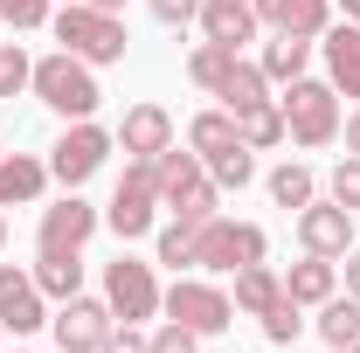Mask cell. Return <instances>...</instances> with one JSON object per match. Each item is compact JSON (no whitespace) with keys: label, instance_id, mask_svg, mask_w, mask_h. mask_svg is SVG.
<instances>
[{"label":"cell","instance_id":"cell-1","mask_svg":"<svg viewBox=\"0 0 360 353\" xmlns=\"http://www.w3.org/2000/svg\"><path fill=\"white\" fill-rule=\"evenodd\" d=\"M28 90L42 97V104L63 118V125H77V118H90V111L104 104V90H97V70H90L84 56H70V49L42 56V63H35V77H28Z\"/></svg>","mask_w":360,"mask_h":353},{"label":"cell","instance_id":"cell-2","mask_svg":"<svg viewBox=\"0 0 360 353\" xmlns=\"http://www.w3.org/2000/svg\"><path fill=\"white\" fill-rule=\"evenodd\" d=\"M277 104H284V139H291V146L319 153V146L340 139V90L326 84V77H298V84H284Z\"/></svg>","mask_w":360,"mask_h":353},{"label":"cell","instance_id":"cell-3","mask_svg":"<svg viewBox=\"0 0 360 353\" xmlns=\"http://www.w3.org/2000/svg\"><path fill=\"white\" fill-rule=\"evenodd\" d=\"M270 257V236L257 222H229V215H208L194 229V270H215V277H236L243 264H264Z\"/></svg>","mask_w":360,"mask_h":353},{"label":"cell","instance_id":"cell-4","mask_svg":"<svg viewBox=\"0 0 360 353\" xmlns=\"http://www.w3.org/2000/svg\"><path fill=\"white\" fill-rule=\"evenodd\" d=\"M49 28H56V42L70 56H84L90 70H104V63L125 56V21L118 14H97L84 0H63V14H49Z\"/></svg>","mask_w":360,"mask_h":353},{"label":"cell","instance_id":"cell-5","mask_svg":"<svg viewBox=\"0 0 360 353\" xmlns=\"http://www.w3.org/2000/svg\"><path fill=\"white\" fill-rule=\"evenodd\" d=\"M160 312H167V319H180L187 333H201V340H215V333H229V326H236V298H229L222 284H208L201 270L174 277V284L160 291Z\"/></svg>","mask_w":360,"mask_h":353},{"label":"cell","instance_id":"cell-6","mask_svg":"<svg viewBox=\"0 0 360 353\" xmlns=\"http://www.w3.org/2000/svg\"><path fill=\"white\" fill-rule=\"evenodd\" d=\"M111 146L118 132H104L97 118H77V125H63V139L49 146V180H63V187H84L104 160H111Z\"/></svg>","mask_w":360,"mask_h":353},{"label":"cell","instance_id":"cell-7","mask_svg":"<svg viewBox=\"0 0 360 353\" xmlns=\"http://www.w3.org/2000/svg\"><path fill=\"white\" fill-rule=\"evenodd\" d=\"M104 222H111L125 243H139V236H153V229H160V187H153V160H132V167H125V180H118V194H111Z\"/></svg>","mask_w":360,"mask_h":353},{"label":"cell","instance_id":"cell-8","mask_svg":"<svg viewBox=\"0 0 360 353\" xmlns=\"http://www.w3.org/2000/svg\"><path fill=\"white\" fill-rule=\"evenodd\" d=\"M104 305H111V319H125V326L153 319L160 312V277H153V264H139V257L104 264Z\"/></svg>","mask_w":360,"mask_h":353},{"label":"cell","instance_id":"cell-9","mask_svg":"<svg viewBox=\"0 0 360 353\" xmlns=\"http://www.w3.org/2000/svg\"><path fill=\"white\" fill-rule=\"evenodd\" d=\"M111 326H118L111 305H104V298H84V291L49 312V333H56V347H63V353H97L104 340H111Z\"/></svg>","mask_w":360,"mask_h":353},{"label":"cell","instance_id":"cell-10","mask_svg":"<svg viewBox=\"0 0 360 353\" xmlns=\"http://www.w3.org/2000/svg\"><path fill=\"white\" fill-rule=\"evenodd\" d=\"M49 326V298H42V284H35V270H21V264H0V333H42Z\"/></svg>","mask_w":360,"mask_h":353},{"label":"cell","instance_id":"cell-11","mask_svg":"<svg viewBox=\"0 0 360 353\" xmlns=\"http://www.w3.org/2000/svg\"><path fill=\"white\" fill-rule=\"evenodd\" d=\"M97 208H90L77 187H63V201H49L42 208V229H35V250H84L90 236H97Z\"/></svg>","mask_w":360,"mask_h":353},{"label":"cell","instance_id":"cell-12","mask_svg":"<svg viewBox=\"0 0 360 353\" xmlns=\"http://www.w3.org/2000/svg\"><path fill=\"white\" fill-rule=\"evenodd\" d=\"M298 243L312 250V257H347L354 250V215L326 194V201H305L298 208Z\"/></svg>","mask_w":360,"mask_h":353},{"label":"cell","instance_id":"cell-13","mask_svg":"<svg viewBox=\"0 0 360 353\" xmlns=\"http://www.w3.org/2000/svg\"><path fill=\"white\" fill-rule=\"evenodd\" d=\"M250 7H257V21H264L270 35H305V42H319L333 28V0H250Z\"/></svg>","mask_w":360,"mask_h":353},{"label":"cell","instance_id":"cell-14","mask_svg":"<svg viewBox=\"0 0 360 353\" xmlns=\"http://www.w3.org/2000/svg\"><path fill=\"white\" fill-rule=\"evenodd\" d=\"M319 56H326V84L340 97H360V28L354 21H333L319 35Z\"/></svg>","mask_w":360,"mask_h":353},{"label":"cell","instance_id":"cell-15","mask_svg":"<svg viewBox=\"0 0 360 353\" xmlns=\"http://www.w3.org/2000/svg\"><path fill=\"white\" fill-rule=\"evenodd\" d=\"M118 146H125L132 160H160V153L174 146V118H167V104H132L125 125H118Z\"/></svg>","mask_w":360,"mask_h":353},{"label":"cell","instance_id":"cell-16","mask_svg":"<svg viewBox=\"0 0 360 353\" xmlns=\"http://www.w3.org/2000/svg\"><path fill=\"white\" fill-rule=\"evenodd\" d=\"M194 21H201V35H208V42H229V49L257 42V28H264L250 0H201V14H194Z\"/></svg>","mask_w":360,"mask_h":353},{"label":"cell","instance_id":"cell-17","mask_svg":"<svg viewBox=\"0 0 360 353\" xmlns=\"http://www.w3.org/2000/svg\"><path fill=\"white\" fill-rule=\"evenodd\" d=\"M49 187V160L35 153H0V208H28Z\"/></svg>","mask_w":360,"mask_h":353},{"label":"cell","instance_id":"cell-18","mask_svg":"<svg viewBox=\"0 0 360 353\" xmlns=\"http://www.w3.org/2000/svg\"><path fill=\"white\" fill-rule=\"evenodd\" d=\"M35 284H42L49 305L77 298L84 291V250H35Z\"/></svg>","mask_w":360,"mask_h":353},{"label":"cell","instance_id":"cell-19","mask_svg":"<svg viewBox=\"0 0 360 353\" xmlns=\"http://www.w3.org/2000/svg\"><path fill=\"white\" fill-rule=\"evenodd\" d=\"M340 291V257H312L305 250V264L284 270V298H298V305H326Z\"/></svg>","mask_w":360,"mask_h":353},{"label":"cell","instance_id":"cell-20","mask_svg":"<svg viewBox=\"0 0 360 353\" xmlns=\"http://www.w3.org/2000/svg\"><path fill=\"white\" fill-rule=\"evenodd\" d=\"M305 63H312V42H305V35H270L264 56H257V70H264L270 84H298Z\"/></svg>","mask_w":360,"mask_h":353},{"label":"cell","instance_id":"cell-21","mask_svg":"<svg viewBox=\"0 0 360 353\" xmlns=\"http://www.w3.org/2000/svg\"><path fill=\"white\" fill-rule=\"evenodd\" d=\"M312 326H319L326 347H360V298H354V291H333V298L319 305Z\"/></svg>","mask_w":360,"mask_h":353},{"label":"cell","instance_id":"cell-22","mask_svg":"<svg viewBox=\"0 0 360 353\" xmlns=\"http://www.w3.org/2000/svg\"><path fill=\"white\" fill-rule=\"evenodd\" d=\"M277 298H284V277H277L270 264H243V270H236V312L264 319V312L277 305Z\"/></svg>","mask_w":360,"mask_h":353},{"label":"cell","instance_id":"cell-23","mask_svg":"<svg viewBox=\"0 0 360 353\" xmlns=\"http://www.w3.org/2000/svg\"><path fill=\"white\" fill-rule=\"evenodd\" d=\"M201 174H208V167H201V153H194V146H187V153H180V146H167V153L153 160V187H160V208L174 201L187 180H201Z\"/></svg>","mask_w":360,"mask_h":353},{"label":"cell","instance_id":"cell-24","mask_svg":"<svg viewBox=\"0 0 360 353\" xmlns=\"http://www.w3.org/2000/svg\"><path fill=\"white\" fill-rule=\"evenodd\" d=\"M215 97H222V111H257V104H270V77L257 70V63H236Z\"/></svg>","mask_w":360,"mask_h":353},{"label":"cell","instance_id":"cell-25","mask_svg":"<svg viewBox=\"0 0 360 353\" xmlns=\"http://www.w3.org/2000/svg\"><path fill=\"white\" fill-rule=\"evenodd\" d=\"M270 201L298 215L305 201H319V174H312V167H305V160H284V167L270 174Z\"/></svg>","mask_w":360,"mask_h":353},{"label":"cell","instance_id":"cell-26","mask_svg":"<svg viewBox=\"0 0 360 353\" xmlns=\"http://www.w3.org/2000/svg\"><path fill=\"white\" fill-rule=\"evenodd\" d=\"M236 132H243V146H250V153L284 146V104L270 97V104H257V111H236Z\"/></svg>","mask_w":360,"mask_h":353},{"label":"cell","instance_id":"cell-27","mask_svg":"<svg viewBox=\"0 0 360 353\" xmlns=\"http://www.w3.org/2000/svg\"><path fill=\"white\" fill-rule=\"evenodd\" d=\"M167 215H174V222H194V229H201L208 215H222V187H215L208 174H201V180H187L174 201H167Z\"/></svg>","mask_w":360,"mask_h":353},{"label":"cell","instance_id":"cell-28","mask_svg":"<svg viewBox=\"0 0 360 353\" xmlns=\"http://www.w3.org/2000/svg\"><path fill=\"white\" fill-rule=\"evenodd\" d=\"M243 63V49H229V42H194V56H187V77L201 90H222V77Z\"/></svg>","mask_w":360,"mask_h":353},{"label":"cell","instance_id":"cell-29","mask_svg":"<svg viewBox=\"0 0 360 353\" xmlns=\"http://www.w3.org/2000/svg\"><path fill=\"white\" fill-rule=\"evenodd\" d=\"M187 146L208 160V153H229V146H243V132H236V111H201L194 125H187Z\"/></svg>","mask_w":360,"mask_h":353},{"label":"cell","instance_id":"cell-30","mask_svg":"<svg viewBox=\"0 0 360 353\" xmlns=\"http://www.w3.org/2000/svg\"><path fill=\"white\" fill-rule=\"evenodd\" d=\"M201 167H208L215 187H250V180H257V153H250V146H229V153H208Z\"/></svg>","mask_w":360,"mask_h":353},{"label":"cell","instance_id":"cell-31","mask_svg":"<svg viewBox=\"0 0 360 353\" xmlns=\"http://www.w3.org/2000/svg\"><path fill=\"white\" fill-rule=\"evenodd\" d=\"M298 333H305V305H298V298H277V305L264 312V340L270 347H291Z\"/></svg>","mask_w":360,"mask_h":353},{"label":"cell","instance_id":"cell-32","mask_svg":"<svg viewBox=\"0 0 360 353\" xmlns=\"http://www.w3.org/2000/svg\"><path fill=\"white\" fill-rule=\"evenodd\" d=\"M153 250H160V264L194 270V222H167V229L153 236Z\"/></svg>","mask_w":360,"mask_h":353},{"label":"cell","instance_id":"cell-33","mask_svg":"<svg viewBox=\"0 0 360 353\" xmlns=\"http://www.w3.org/2000/svg\"><path fill=\"white\" fill-rule=\"evenodd\" d=\"M28 77H35V56H28L21 42H0V97L28 90Z\"/></svg>","mask_w":360,"mask_h":353},{"label":"cell","instance_id":"cell-34","mask_svg":"<svg viewBox=\"0 0 360 353\" xmlns=\"http://www.w3.org/2000/svg\"><path fill=\"white\" fill-rule=\"evenodd\" d=\"M326 194H333V201H340L347 215H360V160H354V153H347V160L333 167V180H326Z\"/></svg>","mask_w":360,"mask_h":353},{"label":"cell","instance_id":"cell-35","mask_svg":"<svg viewBox=\"0 0 360 353\" xmlns=\"http://www.w3.org/2000/svg\"><path fill=\"white\" fill-rule=\"evenodd\" d=\"M153 353H201V333H187L180 319H167V326L153 333Z\"/></svg>","mask_w":360,"mask_h":353},{"label":"cell","instance_id":"cell-36","mask_svg":"<svg viewBox=\"0 0 360 353\" xmlns=\"http://www.w3.org/2000/svg\"><path fill=\"white\" fill-rule=\"evenodd\" d=\"M0 21H14V28L28 35V28H42V21H49V0H0Z\"/></svg>","mask_w":360,"mask_h":353},{"label":"cell","instance_id":"cell-37","mask_svg":"<svg viewBox=\"0 0 360 353\" xmlns=\"http://www.w3.org/2000/svg\"><path fill=\"white\" fill-rule=\"evenodd\" d=\"M97 353H153V333H139V326L118 319V326H111V340H104Z\"/></svg>","mask_w":360,"mask_h":353},{"label":"cell","instance_id":"cell-38","mask_svg":"<svg viewBox=\"0 0 360 353\" xmlns=\"http://www.w3.org/2000/svg\"><path fill=\"white\" fill-rule=\"evenodd\" d=\"M153 7V21H167V28H187L194 14H201V0H146Z\"/></svg>","mask_w":360,"mask_h":353},{"label":"cell","instance_id":"cell-39","mask_svg":"<svg viewBox=\"0 0 360 353\" xmlns=\"http://www.w3.org/2000/svg\"><path fill=\"white\" fill-rule=\"evenodd\" d=\"M340 277H347V291L360 298V250H347V257H340Z\"/></svg>","mask_w":360,"mask_h":353},{"label":"cell","instance_id":"cell-40","mask_svg":"<svg viewBox=\"0 0 360 353\" xmlns=\"http://www.w3.org/2000/svg\"><path fill=\"white\" fill-rule=\"evenodd\" d=\"M340 139H347V153L360 160V111H354V118H340Z\"/></svg>","mask_w":360,"mask_h":353},{"label":"cell","instance_id":"cell-41","mask_svg":"<svg viewBox=\"0 0 360 353\" xmlns=\"http://www.w3.org/2000/svg\"><path fill=\"white\" fill-rule=\"evenodd\" d=\"M84 7H97V14H125V0H84Z\"/></svg>","mask_w":360,"mask_h":353},{"label":"cell","instance_id":"cell-42","mask_svg":"<svg viewBox=\"0 0 360 353\" xmlns=\"http://www.w3.org/2000/svg\"><path fill=\"white\" fill-rule=\"evenodd\" d=\"M340 7H347V21H354V28H360V0H340Z\"/></svg>","mask_w":360,"mask_h":353},{"label":"cell","instance_id":"cell-43","mask_svg":"<svg viewBox=\"0 0 360 353\" xmlns=\"http://www.w3.org/2000/svg\"><path fill=\"white\" fill-rule=\"evenodd\" d=\"M326 353H360V347H326Z\"/></svg>","mask_w":360,"mask_h":353},{"label":"cell","instance_id":"cell-44","mask_svg":"<svg viewBox=\"0 0 360 353\" xmlns=\"http://www.w3.org/2000/svg\"><path fill=\"white\" fill-rule=\"evenodd\" d=\"M0 250H7V222H0Z\"/></svg>","mask_w":360,"mask_h":353},{"label":"cell","instance_id":"cell-45","mask_svg":"<svg viewBox=\"0 0 360 353\" xmlns=\"http://www.w3.org/2000/svg\"><path fill=\"white\" fill-rule=\"evenodd\" d=\"M56 353H63V347H56Z\"/></svg>","mask_w":360,"mask_h":353}]
</instances>
